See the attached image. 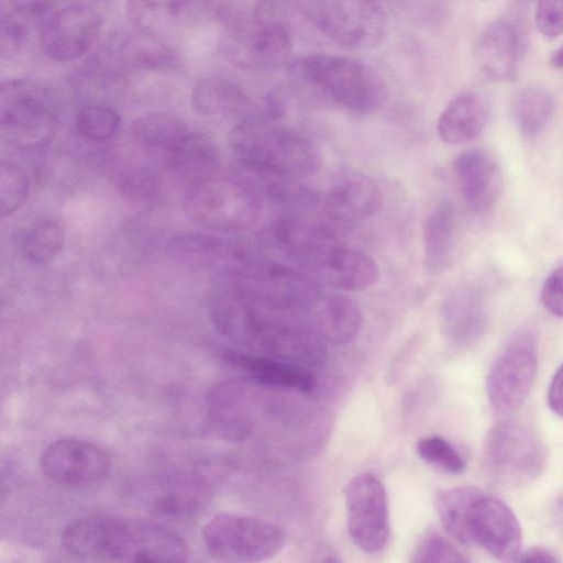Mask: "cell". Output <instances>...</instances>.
Wrapping results in <instances>:
<instances>
[{
    "label": "cell",
    "mask_w": 563,
    "mask_h": 563,
    "mask_svg": "<svg viewBox=\"0 0 563 563\" xmlns=\"http://www.w3.org/2000/svg\"><path fill=\"white\" fill-rule=\"evenodd\" d=\"M60 543L69 555L85 561L183 562L189 555L185 539L167 526L111 515L69 521Z\"/></svg>",
    "instance_id": "obj_1"
},
{
    "label": "cell",
    "mask_w": 563,
    "mask_h": 563,
    "mask_svg": "<svg viewBox=\"0 0 563 563\" xmlns=\"http://www.w3.org/2000/svg\"><path fill=\"white\" fill-rule=\"evenodd\" d=\"M287 81L294 97L318 110L344 109L366 115L385 97L380 76L350 56L314 54L296 59L288 65Z\"/></svg>",
    "instance_id": "obj_2"
},
{
    "label": "cell",
    "mask_w": 563,
    "mask_h": 563,
    "mask_svg": "<svg viewBox=\"0 0 563 563\" xmlns=\"http://www.w3.org/2000/svg\"><path fill=\"white\" fill-rule=\"evenodd\" d=\"M434 507L446 533L465 545H477L497 560L517 561L522 532L518 518L500 498L472 486L440 492Z\"/></svg>",
    "instance_id": "obj_3"
},
{
    "label": "cell",
    "mask_w": 563,
    "mask_h": 563,
    "mask_svg": "<svg viewBox=\"0 0 563 563\" xmlns=\"http://www.w3.org/2000/svg\"><path fill=\"white\" fill-rule=\"evenodd\" d=\"M229 144L247 172L302 180L322 167L321 151L309 137L263 114L239 121L229 133Z\"/></svg>",
    "instance_id": "obj_4"
},
{
    "label": "cell",
    "mask_w": 563,
    "mask_h": 563,
    "mask_svg": "<svg viewBox=\"0 0 563 563\" xmlns=\"http://www.w3.org/2000/svg\"><path fill=\"white\" fill-rule=\"evenodd\" d=\"M59 123V103L55 93L40 81L10 79L0 91L2 139L20 150L47 145Z\"/></svg>",
    "instance_id": "obj_5"
},
{
    "label": "cell",
    "mask_w": 563,
    "mask_h": 563,
    "mask_svg": "<svg viewBox=\"0 0 563 563\" xmlns=\"http://www.w3.org/2000/svg\"><path fill=\"white\" fill-rule=\"evenodd\" d=\"M189 218L217 232H241L260 218L258 190L246 178L212 176L194 186L186 196Z\"/></svg>",
    "instance_id": "obj_6"
},
{
    "label": "cell",
    "mask_w": 563,
    "mask_h": 563,
    "mask_svg": "<svg viewBox=\"0 0 563 563\" xmlns=\"http://www.w3.org/2000/svg\"><path fill=\"white\" fill-rule=\"evenodd\" d=\"M483 464L496 484L521 487L541 475L547 464V450L532 428L516 420H503L485 437Z\"/></svg>",
    "instance_id": "obj_7"
},
{
    "label": "cell",
    "mask_w": 563,
    "mask_h": 563,
    "mask_svg": "<svg viewBox=\"0 0 563 563\" xmlns=\"http://www.w3.org/2000/svg\"><path fill=\"white\" fill-rule=\"evenodd\" d=\"M298 13L336 44L350 49L378 46L387 32L376 0H292Z\"/></svg>",
    "instance_id": "obj_8"
},
{
    "label": "cell",
    "mask_w": 563,
    "mask_h": 563,
    "mask_svg": "<svg viewBox=\"0 0 563 563\" xmlns=\"http://www.w3.org/2000/svg\"><path fill=\"white\" fill-rule=\"evenodd\" d=\"M208 554L221 562H261L277 555L284 548V532L264 519L219 514L201 530Z\"/></svg>",
    "instance_id": "obj_9"
},
{
    "label": "cell",
    "mask_w": 563,
    "mask_h": 563,
    "mask_svg": "<svg viewBox=\"0 0 563 563\" xmlns=\"http://www.w3.org/2000/svg\"><path fill=\"white\" fill-rule=\"evenodd\" d=\"M538 367L534 334L529 330L515 333L495 360L486 382L490 406L499 413L517 410L533 386Z\"/></svg>",
    "instance_id": "obj_10"
},
{
    "label": "cell",
    "mask_w": 563,
    "mask_h": 563,
    "mask_svg": "<svg viewBox=\"0 0 563 563\" xmlns=\"http://www.w3.org/2000/svg\"><path fill=\"white\" fill-rule=\"evenodd\" d=\"M225 58L239 68L264 71L278 69L290 60L291 26L255 20L236 21L222 43Z\"/></svg>",
    "instance_id": "obj_11"
},
{
    "label": "cell",
    "mask_w": 563,
    "mask_h": 563,
    "mask_svg": "<svg viewBox=\"0 0 563 563\" xmlns=\"http://www.w3.org/2000/svg\"><path fill=\"white\" fill-rule=\"evenodd\" d=\"M347 531L363 552L385 549L390 534L388 496L383 483L365 473L354 476L344 492Z\"/></svg>",
    "instance_id": "obj_12"
},
{
    "label": "cell",
    "mask_w": 563,
    "mask_h": 563,
    "mask_svg": "<svg viewBox=\"0 0 563 563\" xmlns=\"http://www.w3.org/2000/svg\"><path fill=\"white\" fill-rule=\"evenodd\" d=\"M236 287L257 305L276 309L302 308L318 297V288L309 277L276 262L249 264L240 273Z\"/></svg>",
    "instance_id": "obj_13"
},
{
    "label": "cell",
    "mask_w": 563,
    "mask_h": 563,
    "mask_svg": "<svg viewBox=\"0 0 563 563\" xmlns=\"http://www.w3.org/2000/svg\"><path fill=\"white\" fill-rule=\"evenodd\" d=\"M40 468L52 482L87 486L106 479L111 471V460L102 448L90 441L66 438L43 449Z\"/></svg>",
    "instance_id": "obj_14"
},
{
    "label": "cell",
    "mask_w": 563,
    "mask_h": 563,
    "mask_svg": "<svg viewBox=\"0 0 563 563\" xmlns=\"http://www.w3.org/2000/svg\"><path fill=\"white\" fill-rule=\"evenodd\" d=\"M101 25L102 19L93 8L70 4L49 16L42 30L38 45L53 60H74L90 49Z\"/></svg>",
    "instance_id": "obj_15"
},
{
    "label": "cell",
    "mask_w": 563,
    "mask_h": 563,
    "mask_svg": "<svg viewBox=\"0 0 563 563\" xmlns=\"http://www.w3.org/2000/svg\"><path fill=\"white\" fill-rule=\"evenodd\" d=\"M209 316L221 335L245 347H260L268 327L256 303L238 287L213 294Z\"/></svg>",
    "instance_id": "obj_16"
},
{
    "label": "cell",
    "mask_w": 563,
    "mask_h": 563,
    "mask_svg": "<svg viewBox=\"0 0 563 563\" xmlns=\"http://www.w3.org/2000/svg\"><path fill=\"white\" fill-rule=\"evenodd\" d=\"M445 336L455 346L468 347L478 342L488 328V312L483 290L463 284L445 297L441 308Z\"/></svg>",
    "instance_id": "obj_17"
},
{
    "label": "cell",
    "mask_w": 563,
    "mask_h": 563,
    "mask_svg": "<svg viewBox=\"0 0 563 563\" xmlns=\"http://www.w3.org/2000/svg\"><path fill=\"white\" fill-rule=\"evenodd\" d=\"M173 258L194 268L243 272L249 265L245 250L235 241L201 233H187L168 243Z\"/></svg>",
    "instance_id": "obj_18"
},
{
    "label": "cell",
    "mask_w": 563,
    "mask_h": 563,
    "mask_svg": "<svg viewBox=\"0 0 563 563\" xmlns=\"http://www.w3.org/2000/svg\"><path fill=\"white\" fill-rule=\"evenodd\" d=\"M313 256L320 278L339 290H366L373 287L380 276L375 260L352 247L330 242Z\"/></svg>",
    "instance_id": "obj_19"
},
{
    "label": "cell",
    "mask_w": 563,
    "mask_h": 563,
    "mask_svg": "<svg viewBox=\"0 0 563 563\" xmlns=\"http://www.w3.org/2000/svg\"><path fill=\"white\" fill-rule=\"evenodd\" d=\"M460 195L474 212H484L497 201L501 190V174L498 165L486 153L467 150L452 165Z\"/></svg>",
    "instance_id": "obj_20"
},
{
    "label": "cell",
    "mask_w": 563,
    "mask_h": 563,
    "mask_svg": "<svg viewBox=\"0 0 563 563\" xmlns=\"http://www.w3.org/2000/svg\"><path fill=\"white\" fill-rule=\"evenodd\" d=\"M474 58L486 78L495 81L512 79L520 58V37L515 25L497 21L486 27L476 42Z\"/></svg>",
    "instance_id": "obj_21"
},
{
    "label": "cell",
    "mask_w": 563,
    "mask_h": 563,
    "mask_svg": "<svg viewBox=\"0 0 563 563\" xmlns=\"http://www.w3.org/2000/svg\"><path fill=\"white\" fill-rule=\"evenodd\" d=\"M379 186L365 176H350L331 186L324 198V211L340 223H361L374 217L382 206Z\"/></svg>",
    "instance_id": "obj_22"
},
{
    "label": "cell",
    "mask_w": 563,
    "mask_h": 563,
    "mask_svg": "<svg viewBox=\"0 0 563 563\" xmlns=\"http://www.w3.org/2000/svg\"><path fill=\"white\" fill-rule=\"evenodd\" d=\"M490 112L488 99L478 91L462 92L443 109L437 121L439 139L446 144L468 143L481 135Z\"/></svg>",
    "instance_id": "obj_23"
},
{
    "label": "cell",
    "mask_w": 563,
    "mask_h": 563,
    "mask_svg": "<svg viewBox=\"0 0 563 563\" xmlns=\"http://www.w3.org/2000/svg\"><path fill=\"white\" fill-rule=\"evenodd\" d=\"M246 388L236 380H225L212 386L206 398L207 415L211 426L222 437L243 439L252 430L253 419Z\"/></svg>",
    "instance_id": "obj_24"
},
{
    "label": "cell",
    "mask_w": 563,
    "mask_h": 563,
    "mask_svg": "<svg viewBox=\"0 0 563 563\" xmlns=\"http://www.w3.org/2000/svg\"><path fill=\"white\" fill-rule=\"evenodd\" d=\"M224 360L262 385L301 393L311 391L316 385L308 371L286 360L242 351H228Z\"/></svg>",
    "instance_id": "obj_25"
},
{
    "label": "cell",
    "mask_w": 563,
    "mask_h": 563,
    "mask_svg": "<svg viewBox=\"0 0 563 563\" xmlns=\"http://www.w3.org/2000/svg\"><path fill=\"white\" fill-rule=\"evenodd\" d=\"M52 0H16L1 19V53L12 57L23 53L53 14ZM40 42V40H38Z\"/></svg>",
    "instance_id": "obj_26"
},
{
    "label": "cell",
    "mask_w": 563,
    "mask_h": 563,
    "mask_svg": "<svg viewBox=\"0 0 563 563\" xmlns=\"http://www.w3.org/2000/svg\"><path fill=\"white\" fill-rule=\"evenodd\" d=\"M165 159L179 178L194 186L216 175L220 154L209 135L188 132Z\"/></svg>",
    "instance_id": "obj_27"
},
{
    "label": "cell",
    "mask_w": 563,
    "mask_h": 563,
    "mask_svg": "<svg viewBox=\"0 0 563 563\" xmlns=\"http://www.w3.org/2000/svg\"><path fill=\"white\" fill-rule=\"evenodd\" d=\"M455 229V208L450 200L443 199L430 211L423 224V264L430 273L441 274L451 266Z\"/></svg>",
    "instance_id": "obj_28"
},
{
    "label": "cell",
    "mask_w": 563,
    "mask_h": 563,
    "mask_svg": "<svg viewBox=\"0 0 563 563\" xmlns=\"http://www.w3.org/2000/svg\"><path fill=\"white\" fill-rule=\"evenodd\" d=\"M192 108L207 117L239 114L250 106L245 91L234 81L223 77L198 80L191 90Z\"/></svg>",
    "instance_id": "obj_29"
},
{
    "label": "cell",
    "mask_w": 563,
    "mask_h": 563,
    "mask_svg": "<svg viewBox=\"0 0 563 563\" xmlns=\"http://www.w3.org/2000/svg\"><path fill=\"white\" fill-rule=\"evenodd\" d=\"M194 7V0H126L125 10L137 31L158 33L179 24Z\"/></svg>",
    "instance_id": "obj_30"
},
{
    "label": "cell",
    "mask_w": 563,
    "mask_h": 563,
    "mask_svg": "<svg viewBox=\"0 0 563 563\" xmlns=\"http://www.w3.org/2000/svg\"><path fill=\"white\" fill-rule=\"evenodd\" d=\"M358 303L344 295L325 297L318 310L319 329L324 339L335 344L353 341L362 327Z\"/></svg>",
    "instance_id": "obj_31"
},
{
    "label": "cell",
    "mask_w": 563,
    "mask_h": 563,
    "mask_svg": "<svg viewBox=\"0 0 563 563\" xmlns=\"http://www.w3.org/2000/svg\"><path fill=\"white\" fill-rule=\"evenodd\" d=\"M65 242V230L56 219H45L21 229L14 236V246L25 261L44 265L54 260Z\"/></svg>",
    "instance_id": "obj_32"
},
{
    "label": "cell",
    "mask_w": 563,
    "mask_h": 563,
    "mask_svg": "<svg viewBox=\"0 0 563 563\" xmlns=\"http://www.w3.org/2000/svg\"><path fill=\"white\" fill-rule=\"evenodd\" d=\"M187 133L188 130L183 120L165 112L144 114L132 124V134L137 144L164 157Z\"/></svg>",
    "instance_id": "obj_33"
},
{
    "label": "cell",
    "mask_w": 563,
    "mask_h": 563,
    "mask_svg": "<svg viewBox=\"0 0 563 563\" xmlns=\"http://www.w3.org/2000/svg\"><path fill=\"white\" fill-rule=\"evenodd\" d=\"M554 111L552 96L539 87L521 89L511 106L512 120L521 134L539 135L550 122Z\"/></svg>",
    "instance_id": "obj_34"
},
{
    "label": "cell",
    "mask_w": 563,
    "mask_h": 563,
    "mask_svg": "<svg viewBox=\"0 0 563 563\" xmlns=\"http://www.w3.org/2000/svg\"><path fill=\"white\" fill-rule=\"evenodd\" d=\"M120 123V115L113 108L99 103L82 107L75 118L77 131L85 139L95 142H103L113 137Z\"/></svg>",
    "instance_id": "obj_35"
},
{
    "label": "cell",
    "mask_w": 563,
    "mask_h": 563,
    "mask_svg": "<svg viewBox=\"0 0 563 563\" xmlns=\"http://www.w3.org/2000/svg\"><path fill=\"white\" fill-rule=\"evenodd\" d=\"M30 191V179L25 170L10 159H2L0 166V208L3 218L15 212L25 201Z\"/></svg>",
    "instance_id": "obj_36"
},
{
    "label": "cell",
    "mask_w": 563,
    "mask_h": 563,
    "mask_svg": "<svg viewBox=\"0 0 563 563\" xmlns=\"http://www.w3.org/2000/svg\"><path fill=\"white\" fill-rule=\"evenodd\" d=\"M416 452L423 462L446 474L459 475L466 468L462 455L441 437L420 439L416 444Z\"/></svg>",
    "instance_id": "obj_37"
},
{
    "label": "cell",
    "mask_w": 563,
    "mask_h": 563,
    "mask_svg": "<svg viewBox=\"0 0 563 563\" xmlns=\"http://www.w3.org/2000/svg\"><path fill=\"white\" fill-rule=\"evenodd\" d=\"M115 187L122 196L133 201L155 199L161 189L159 179L148 169L132 168L119 174Z\"/></svg>",
    "instance_id": "obj_38"
},
{
    "label": "cell",
    "mask_w": 563,
    "mask_h": 563,
    "mask_svg": "<svg viewBox=\"0 0 563 563\" xmlns=\"http://www.w3.org/2000/svg\"><path fill=\"white\" fill-rule=\"evenodd\" d=\"M413 563L429 562H467L446 538L434 530H429L420 540L410 559Z\"/></svg>",
    "instance_id": "obj_39"
},
{
    "label": "cell",
    "mask_w": 563,
    "mask_h": 563,
    "mask_svg": "<svg viewBox=\"0 0 563 563\" xmlns=\"http://www.w3.org/2000/svg\"><path fill=\"white\" fill-rule=\"evenodd\" d=\"M534 20L542 36L555 38L563 34V0H538Z\"/></svg>",
    "instance_id": "obj_40"
},
{
    "label": "cell",
    "mask_w": 563,
    "mask_h": 563,
    "mask_svg": "<svg viewBox=\"0 0 563 563\" xmlns=\"http://www.w3.org/2000/svg\"><path fill=\"white\" fill-rule=\"evenodd\" d=\"M541 301L551 314L563 318V266L553 271L544 280Z\"/></svg>",
    "instance_id": "obj_41"
},
{
    "label": "cell",
    "mask_w": 563,
    "mask_h": 563,
    "mask_svg": "<svg viewBox=\"0 0 563 563\" xmlns=\"http://www.w3.org/2000/svg\"><path fill=\"white\" fill-rule=\"evenodd\" d=\"M547 398L551 410L563 418V364L551 379Z\"/></svg>",
    "instance_id": "obj_42"
},
{
    "label": "cell",
    "mask_w": 563,
    "mask_h": 563,
    "mask_svg": "<svg viewBox=\"0 0 563 563\" xmlns=\"http://www.w3.org/2000/svg\"><path fill=\"white\" fill-rule=\"evenodd\" d=\"M520 562H559V558L549 549L532 547L521 552L517 559Z\"/></svg>",
    "instance_id": "obj_43"
},
{
    "label": "cell",
    "mask_w": 563,
    "mask_h": 563,
    "mask_svg": "<svg viewBox=\"0 0 563 563\" xmlns=\"http://www.w3.org/2000/svg\"><path fill=\"white\" fill-rule=\"evenodd\" d=\"M550 62L554 68L563 69V45L552 54Z\"/></svg>",
    "instance_id": "obj_44"
},
{
    "label": "cell",
    "mask_w": 563,
    "mask_h": 563,
    "mask_svg": "<svg viewBox=\"0 0 563 563\" xmlns=\"http://www.w3.org/2000/svg\"><path fill=\"white\" fill-rule=\"evenodd\" d=\"M558 505L563 510V494L559 497Z\"/></svg>",
    "instance_id": "obj_45"
}]
</instances>
